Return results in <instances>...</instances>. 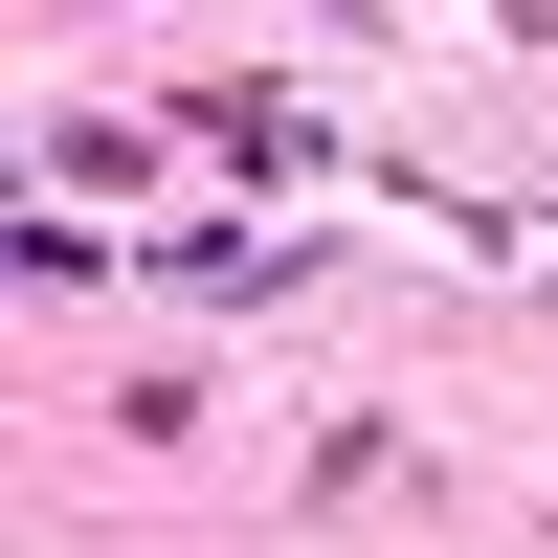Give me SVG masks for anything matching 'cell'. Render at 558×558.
<instances>
[{"label": "cell", "instance_id": "6da1fadb", "mask_svg": "<svg viewBox=\"0 0 558 558\" xmlns=\"http://www.w3.org/2000/svg\"><path fill=\"white\" fill-rule=\"evenodd\" d=\"M202 157H246V179H313V112H291V89H202Z\"/></svg>", "mask_w": 558, "mask_h": 558}]
</instances>
